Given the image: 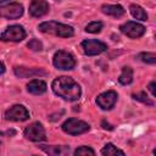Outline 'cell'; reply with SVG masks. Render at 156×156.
Here are the masks:
<instances>
[{"label":"cell","instance_id":"6da1fadb","mask_svg":"<svg viewBox=\"0 0 156 156\" xmlns=\"http://www.w3.org/2000/svg\"><path fill=\"white\" fill-rule=\"evenodd\" d=\"M52 90L60 98L67 101H77L82 95V89L79 84L71 77L62 76L52 82Z\"/></svg>","mask_w":156,"mask_h":156},{"label":"cell","instance_id":"7a4b0ae2","mask_svg":"<svg viewBox=\"0 0 156 156\" xmlns=\"http://www.w3.org/2000/svg\"><path fill=\"white\" fill-rule=\"evenodd\" d=\"M38 29L43 33H48V34H54L61 38H69L74 34V30L71 26L68 24H63L60 22H55V21H49V22H43L39 24Z\"/></svg>","mask_w":156,"mask_h":156},{"label":"cell","instance_id":"3957f363","mask_svg":"<svg viewBox=\"0 0 156 156\" xmlns=\"http://www.w3.org/2000/svg\"><path fill=\"white\" fill-rule=\"evenodd\" d=\"M52 63L57 69H73L76 67V60L72 56V54L63 50L55 52Z\"/></svg>","mask_w":156,"mask_h":156},{"label":"cell","instance_id":"277c9868","mask_svg":"<svg viewBox=\"0 0 156 156\" xmlns=\"http://www.w3.org/2000/svg\"><path fill=\"white\" fill-rule=\"evenodd\" d=\"M89 128H90V126L87 122L80 121V119H76V118H68L62 124V130L67 134H71V135L83 134V133L88 132Z\"/></svg>","mask_w":156,"mask_h":156},{"label":"cell","instance_id":"5b68a950","mask_svg":"<svg viewBox=\"0 0 156 156\" xmlns=\"http://www.w3.org/2000/svg\"><path fill=\"white\" fill-rule=\"evenodd\" d=\"M24 136L30 140V141H44L46 139V133H45V129L43 127L41 123L39 122H33L30 123L29 126H27L24 128V132H23Z\"/></svg>","mask_w":156,"mask_h":156},{"label":"cell","instance_id":"8992f818","mask_svg":"<svg viewBox=\"0 0 156 156\" xmlns=\"http://www.w3.org/2000/svg\"><path fill=\"white\" fill-rule=\"evenodd\" d=\"M24 38H26V32H24L23 27L20 24L9 26L0 34V39L2 41H21Z\"/></svg>","mask_w":156,"mask_h":156},{"label":"cell","instance_id":"52a82bcc","mask_svg":"<svg viewBox=\"0 0 156 156\" xmlns=\"http://www.w3.org/2000/svg\"><path fill=\"white\" fill-rule=\"evenodd\" d=\"M80 46H82L83 52L88 56H95V55H99V54L107 50V45L100 40H96V39L83 40Z\"/></svg>","mask_w":156,"mask_h":156},{"label":"cell","instance_id":"ba28073f","mask_svg":"<svg viewBox=\"0 0 156 156\" xmlns=\"http://www.w3.org/2000/svg\"><path fill=\"white\" fill-rule=\"evenodd\" d=\"M5 118L12 122H23L29 118V112L23 105H13L5 112Z\"/></svg>","mask_w":156,"mask_h":156},{"label":"cell","instance_id":"9c48e42d","mask_svg":"<svg viewBox=\"0 0 156 156\" xmlns=\"http://www.w3.org/2000/svg\"><path fill=\"white\" fill-rule=\"evenodd\" d=\"M119 29H121V32H122L124 35H127V37H129V38H132V39L140 38L141 35H144V33H145V30H146L143 24L136 23V22H133V21H128V22L123 23V24L119 27Z\"/></svg>","mask_w":156,"mask_h":156},{"label":"cell","instance_id":"30bf717a","mask_svg":"<svg viewBox=\"0 0 156 156\" xmlns=\"http://www.w3.org/2000/svg\"><path fill=\"white\" fill-rule=\"evenodd\" d=\"M23 15V6L18 2H11L0 6V17L7 20H16Z\"/></svg>","mask_w":156,"mask_h":156},{"label":"cell","instance_id":"8fae6325","mask_svg":"<svg viewBox=\"0 0 156 156\" xmlns=\"http://www.w3.org/2000/svg\"><path fill=\"white\" fill-rule=\"evenodd\" d=\"M117 93L113 90H107L105 93H101L98 98H96V104L99 105V107H101L102 110H111L116 101H117Z\"/></svg>","mask_w":156,"mask_h":156},{"label":"cell","instance_id":"7c38bea8","mask_svg":"<svg viewBox=\"0 0 156 156\" xmlns=\"http://www.w3.org/2000/svg\"><path fill=\"white\" fill-rule=\"evenodd\" d=\"M49 12V4L45 0H32L29 5V15L33 17H43Z\"/></svg>","mask_w":156,"mask_h":156},{"label":"cell","instance_id":"4fadbf2b","mask_svg":"<svg viewBox=\"0 0 156 156\" xmlns=\"http://www.w3.org/2000/svg\"><path fill=\"white\" fill-rule=\"evenodd\" d=\"M13 72L20 78H32L35 76H46V72L41 68H27V67H15Z\"/></svg>","mask_w":156,"mask_h":156},{"label":"cell","instance_id":"5bb4252c","mask_svg":"<svg viewBox=\"0 0 156 156\" xmlns=\"http://www.w3.org/2000/svg\"><path fill=\"white\" fill-rule=\"evenodd\" d=\"M40 149L51 156H61L69 152V146H57V145H41Z\"/></svg>","mask_w":156,"mask_h":156},{"label":"cell","instance_id":"9a60e30c","mask_svg":"<svg viewBox=\"0 0 156 156\" xmlns=\"http://www.w3.org/2000/svg\"><path fill=\"white\" fill-rule=\"evenodd\" d=\"M27 90L34 95L44 94L46 91V83L40 79H33L27 84Z\"/></svg>","mask_w":156,"mask_h":156},{"label":"cell","instance_id":"2e32d148","mask_svg":"<svg viewBox=\"0 0 156 156\" xmlns=\"http://www.w3.org/2000/svg\"><path fill=\"white\" fill-rule=\"evenodd\" d=\"M101 11L105 15H108V16H112L116 18H118L126 13V10L121 5H102Z\"/></svg>","mask_w":156,"mask_h":156},{"label":"cell","instance_id":"e0dca14e","mask_svg":"<svg viewBox=\"0 0 156 156\" xmlns=\"http://www.w3.org/2000/svg\"><path fill=\"white\" fill-rule=\"evenodd\" d=\"M129 11L132 13V16L136 20H140V21H146L147 20V13L145 12V10L139 6V5H135V4H132L129 6Z\"/></svg>","mask_w":156,"mask_h":156},{"label":"cell","instance_id":"ac0fdd59","mask_svg":"<svg viewBox=\"0 0 156 156\" xmlns=\"http://www.w3.org/2000/svg\"><path fill=\"white\" fill-rule=\"evenodd\" d=\"M118 82L122 84V85H127V84H130L133 82V69L128 66H124L122 68V73L118 78Z\"/></svg>","mask_w":156,"mask_h":156},{"label":"cell","instance_id":"d6986e66","mask_svg":"<svg viewBox=\"0 0 156 156\" xmlns=\"http://www.w3.org/2000/svg\"><path fill=\"white\" fill-rule=\"evenodd\" d=\"M101 154L105 155V156H113V155H121V156H123L124 155V152L122 150L117 149L112 143H107L104 146V149L101 150Z\"/></svg>","mask_w":156,"mask_h":156},{"label":"cell","instance_id":"ffe728a7","mask_svg":"<svg viewBox=\"0 0 156 156\" xmlns=\"http://www.w3.org/2000/svg\"><path fill=\"white\" fill-rule=\"evenodd\" d=\"M101 29H102V23H101L100 21L90 22V23L87 24V27H85V32H88V33H93V34L100 33Z\"/></svg>","mask_w":156,"mask_h":156},{"label":"cell","instance_id":"44dd1931","mask_svg":"<svg viewBox=\"0 0 156 156\" xmlns=\"http://www.w3.org/2000/svg\"><path fill=\"white\" fill-rule=\"evenodd\" d=\"M133 99H135L136 101H140V102H143V104H146V105H149V106H152V105H154V101L147 98V95H146L145 91H139V93H136V94H133Z\"/></svg>","mask_w":156,"mask_h":156},{"label":"cell","instance_id":"7402d4cb","mask_svg":"<svg viewBox=\"0 0 156 156\" xmlns=\"http://www.w3.org/2000/svg\"><path fill=\"white\" fill-rule=\"evenodd\" d=\"M139 58L145 63H150V65L156 63V55L154 52H141L139 55Z\"/></svg>","mask_w":156,"mask_h":156},{"label":"cell","instance_id":"603a6c76","mask_svg":"<svg viewBox=\"0 0 156 156\" xmlns=\"http://www.w3.org/2000/svg\"><path fill=\"white\" fill-rule=\"evenodd\" d=\"M76 156H83V155H95V151L89 146H80L74 150Z\"/></svg>","mask_w":156,"mask_h":156},{"label":"cell","instance_id":"cb8c5ba5","mask_svg":"<svg viewBox=\"0 0 156 156\" xmlns=\"http://www.w3.org/2000/svg\"><path fill=\"white\" fill-rule=\"evenodd\" d=\"M28 49L33 50V51H41L43 50V44L38 40V39H32L29 40V43L27 44Z\"/></svg>","mask_w":156,"mask_h":156},{"label":"cell","instance_id":"d4e9b609","mask_svg":"<svg viewBox=\"0 0 156 156\" xmlns=\"http://www.w3.org/2000/svg\"><path fill=\"white\" fill-rule=\"evenodd\" d=\"M155 84H156V83H155V82H151V83H150V84H149V87H147V88H149V90H150V93H151V95H152V96H155Z\"/></svg>","mask_w":156,"mask_h":156},{"label":"cell","instance_id":"484cf974","mask_svg":"<svg viewBox=\"0 0 156 156\" xmlns=\"http://www.w3.org/2000/svg\"><path fill=\"white\" fill-rule=\"evenodd\" d=\"M101 124H102V128H104V129H108V130H112V129H113V127H112L110 123H107L106 121H102Z\"/></svg>","mask_w":156,"mask_h":156},{"label":"cell","instance_id":"4316f807","mask_svg":"<svg viewBox=\"0 0 156 156\" xmlns=\"http://www.w3.org/2000/svg\"><path fill=\"white\" fill-rule=\"evenodd\" d=\"M4 72H5V65L0 61V74H2Z\"/></svg>","mask_w":156,"mask_h":156},{"label":"cell","instance_id":"83f0119b","mask_svg":"<svg viewBox=\"0 0 156 156\" xmlns=\"http://www.w3.org/2000/svg\"><path fill=\"white\" fill-rule=\"evenodd\" d=\"M4 1H7V0H0V2H4Z\"/></svg>","mask_w":156,"mask_h":156},{"label":"cell","instance_id":"f1b7e54d","mask_svg":"<svg viewBox=\"0 0 156 156\" xmlns=\"http://www.w3.org/2000/svg\"><path fill=\"white\" fill-rule=\"evenodd\" d=\"M0 144H1V141H0Z\"/></svg>","mask_w":156,"mask_h":156}]
</instances>
